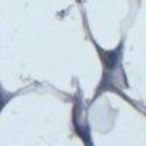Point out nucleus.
<instances>
[{
  "instance_id": "1",
  "label": "nucleus",
  "mask_w": 146,
  "mask_h": 146,
  "mask_svg": "<svg viewBox=\"0 0 146 146\" xmlns=\"http://www.w3.org/2000/svg\"><path fill=\"white\" fill-rule=\"evenodd\" d=\"M3 102H5V101H3V96H2V95H0V108H2V105H3Z\"/></svg>"
}]
</instances>
